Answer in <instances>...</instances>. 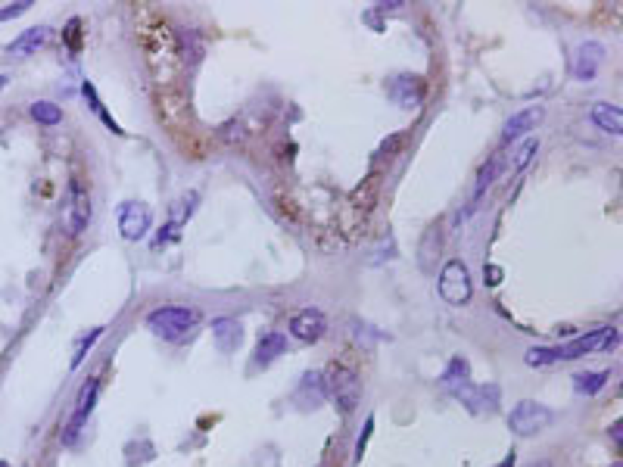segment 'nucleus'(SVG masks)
<instances>
[{
    "label": "nucleus",
    "mask_w": 623,
    "mask_h": 467,
    "mask_svg": "<svg viewBox=\"0 0 623 467\" xmlns=\"http://www.w3.org/2000/svg\"><path fill=\"white\" fill-rule=\"evenodd\" d=\"M614 343H617V330L614 327H595L583 337L570 339V343H564V346H552V349L540 346V349H530L524 355V361L530 364V368H542V364H554V361H574V359H579V355L611 349Z\"/></svg>",
    "instance_id": "obj_1"
},
{
    "label": "nucleus",
    "mask_w": 623,
    "mask_h": 467,
    "mask_svg": "<svg viewBox=\"0 0 623 467\" xmlns=\"http://www.w3.org/2000/svg\"><path fill=\"white\" fill-rule=\"evenodd\" d=\"M196 324H200V312L187 309V305H162V309H156V312H150V315H147V327L156 337L168 339V343L184 339Z\"/></svg>",
    "instance_id": "obj_2"
},
{
    "label": "nucleus",
    "mask_w": 623,
    "mask_h": 467,
    "mask_svg": "<svg viewBox=\"0 0 623 467\" xmlns=\"http://www.w3.org/2000/svg\"><path fill=\"white\" fill-rule=\"evenodd\" d=\"M437 290L449 305H467L474 296V284H471V271L462 259H449L440 271Z\"/></svg>",
    "instance_id": "obj_3"
},
{
    "label": "nucleus",
    "mask_w": 623,
    "mask_h": 467,
    "mask_svg": "<svg viewBox=\"0 0 623 467\" xmlns=\"http://www.w3.org/2000/svg\"><path fill=\"white\" fill-rule=\"evenodd\" d=\"M324 393H328L343 411H353L362 399V380L355 377V371L343 368V364H330L328 377H324Z\"/></svg>",
    "instance_id": "obj_4"
},
{
    "label": "nucleus",
    "mask_w": 623,
    "mask_h": 467,
    "mask_svg": "<svg viewBox=\"0 0 623 467\" xmlns=\"http://www.w3.org/2000/svg\"><path fill=\"white\" fill-rule=\"evenodd\" d=\"M552 421H554V411L545 409L542 402H533V399L517 402L508 414V427H511V433H517V436H533V433L549 427Z\"/></svg>",
    "instance_id": "obj_5"
},
{
    "label": "nucleus",
    "mask_w": 623,
    "mask_h": 467,
    "mask_svg": "<svg viewBox=\"0 0 623 467\" xmlns=\"http://www.w3.org/2000/svg\"><path fill=\"white\" fill-rule=\"evenodd\" d=\"M88 222H91V193L78 181H72L69 197H66V206H63V225L72 237H78L88 227Z\"/></svg>",
    "instance_id": "obj_6"
},
{
    "label": "nucleus",
    "mask_w": 623,
    "mask_h": 467,
    "mask_svg": "<svg viewBox=\"0 0 623 467\" xmlns=\"http://www.w3.org/2000/svg\"><path fill=\"white\" fill-rule=\"evenodd\" d=\"M455 399H462V405L467 411H474V414H492L499 409V386L496 384H483V386H477V384H465L462 389H455L452 393Z\"/></svg>",
    "instance_id": "obj_7"
},
{
    "label": "nucleus",
    "mask_w": 623,
    "mask_h": 467,
    "mask_svg": "<svg viewBox=\"0 0 623 467\" xmlns=\"http://www.w3.org/2000/svg\"><path fill=\"white\" fill-rule=\"evenodd\" d=\"M390 97L396 100L402 109H415L424 103V93H427V84H424L421 75H392L390 84H387Z\"/></svg>",
    "instance_id": "obj_8"
},
{
    "label": "nucleus",
    "mask_w": 623,
    "mask_h": 467,
    "mask_svg": "<svg viewBox=\"0 0 623 467\" xmlns=\"http://www.w3.org/2000/svg\"><path fill=\"white\" fill-rule=\"evenodd\" d=\"M150 206L147 202H125L122 209H118V231H122L125 240H141V237H147L150 231Z\"/></svg>",
    "instance_id": "obj_9"
},
{
    "label": "nucleus",
    "mask_w": 623,
    "mask_h": 467,
    "mask_svg": "<svg viewBox=\"0 0 623 467\" xmlns=\"http://www.w3.org/2000/svg\"><path fill=\"white\" fill-rule=\"evenodd\" d=\"M97 393H100V380L97 377H91V380H84V384H81L78 402H75V414H72V421L66 424V433H63V443L66 446L75 443V436H78L84 418H88V414L93 411V405H97Z\"/></svg>",
    "instance_id": "obj_10"
},
{
    "label": "nucleus",
    "mask_w": 623,
    "mask_h": 467,
    "mask_svg": "<svg viewBox=\"0 0 623 467\" xmlns=\"http://www.w3.org/2000/svg\"><path fill=\"white\" fill-rule=\"evenodd\" d=\"M324 330H328V318H324L321 309H300L293 318H290V334L296 339H303V343H318L324 337Z\"/></svg>",
    "instance_id": "obj_11"
},
{
    "label": "nucleus",
    "mask_w": 623,
    "mask_h": 467,
    "mask_svg": "<svg viewBox=\"0 0 623 467\" xmlns=\"http://www.w3.org/2000/svg\"><path fill=\"white\" fill-rule=\"evenodd\" d=\"M604 63V47L595 44V41H586V44L577 47L574 63H570V72H574L577 81H592L599 75V66Z\"/></svg>",
    "instance_id": "obj_12"
},
{
    "label": "nucleus",
    "mask_w": 623,
    "mask_h": 467,
    "mask_svg": "<svg viewBox=\"0 0 623 467\" xmlns=\"http://www.w3.org/2000/svg\"><path fill=\"white\" fill-rule=\"evenodd\" d=\"M542 122V106H530V109H520L517 116H511L505 122V128H502V140L511 143L517 138H524V134H530L536 125Z\"/></svg>",
    "instance_id": "obj_13"
},
{
    "label": "nucleus",
    "mask_w": 623,
    "mask_h": 467,
    "mask_svg": "<svg viewBox=\"0 0 623 467\" xmlns=\"http://www.w3.org/2000/svg\"><path fill=\"white\" fill-rule=\"evenodd\" d=\"M378 193H380V175L371 172L362 184L355 187L353 193H349V209H355L358 215L365 218V215H368V212L374 209V202H378Z\"/></svg>",
    "instance_id": "obj_14"
},
{
    "label": "nucleus",
    "mask_w": 623,
    "mask_h": 467,
    "mask_svg": "<svg viewBox=\"0 0 623 467\" xmlns=\"http://www.w3.org/2000/svg\"><path fill=\"white\" fill-rule=\"evenodd\" d=\"M212 337H216L218 352H234L243 339V327L237 318H216L212 321Z\"/></svg>",
    "instance_id": "obj_15"
},
{
    "label": "nucleus",
    "mask_w": 623,
    "mask_h": 467,
    "mask_svg": "<svg viewBox=\"0 0 623 467\" xmlns=\"http://www.w3.org/2000/svg\"><path fill=\"white\" fill-rule=\"evenodd\" d=\"M47 38H50V29H47V25H35V29L22 31V35L16 38L10 47H6V53L16 56V59L31 56V53H38V47H44V44H47Z\"/></svg>",
    "instance_id": "obj_16"
},
{
    "label": "nucleus",
    "mask_w": 623,
    "mask_h": 467,
    "mask_svg": "<svg viewBox=\"0 0 623 467\" xmlns=\"http://www.w3.org/2000/svg\"><path fill=\"white\" fill-rule=\"evenodd\" d=\"M324 399H328V393H324V377H321V374H315V371H309L303 377L300 389H296V402H300L303 409H318Z\"/></svg>",
    "instance_id": "obj_17"
},
{
    "label": "nucleus",
    "mask_w": 623,
    "mask_h": 467,
    "mask_svg": "<svg viewBox=\"0 0 623 467\" xmlns=\"http://www.w3.org/2000/svg\"><path fill=\"white\" fill-rule=\"evenodd\" d=\"M592 122L599 125L602 131L620 138V134H623V109L614 106V103H595L592 106Z\"/></svg>",
    "instance_id": "obj_18"
},
{
    "label": "nucleus",
    "mask_w": 623,
    "mask_h": 467,
    "mask_svg": "<svg viewBox=\"0 0 623 467\" xmlns=\"http://www.w3.org/2000/svg\"><path fill=\"white\" fill-rule=\"evenodd\" d=\"M440 384H442V389H446V393H455V389H462L465 384H471V364H467L465 359H452L449 368L442 371Z\"/></svg>",
    "instance_id": "obj_19"
},
{
    "label": "nucleus",
    "mask_w": 623,
    "mask_h": 467,
    "mask_svg": "<svg viewBox=\"0 0 623 467\" xmlns=\"http://www.w3.org/2000/svg\"><path fill=\"white\" fill-rule=\"evenodd\" d=\"M287 352V339L284 334H265L255 346V364H271L275 359Z\"/></svg>",
    "instance_id": "obj_20"
},
{
    "label": "nucleus",
    "mask_w": 623,
    "mask_h": 467,
    "mask_svg": "<svg viewBox=\"0 0 623 467\" xmlns=\"http://www.w3.org/2000/svg\"><path fill=\"white\" fill-rule=\"evenodd\" d=\"M611 371H583V374H574V389L579 396H595L599 389L608 384Z\"/></svg>",
    "instance_id": "obj_21"
},
{
    "label": "nucleus",
    "mask_w": 623,
    "mask_h": 467,
    "mask_svg": "<svg viewBox=\"0 0 623 467\" xmlns=\"http://www.w3.org/2000/svg\"><path fill=\"white\" fill-rule=\"evenodd\" d=\"M440 243H442V231H440V225L427 227V231H424V237H421V268H424V271H433L430 259H433V256H440Z\"/></svg>",
    "instance_id": "obj_22"
},
{
    "label": "nucleus",
    "mask_w": 623,
    "mask_h": 467,
    "mask_svg": "<svg viewBox=\"0 0 623 467\" xmlns=\"http://www.w3.org/2000/svg\"><path fill=\"white\" fill-rule=\"evenodd\" d=\"M31 118L41 125H59L63 122V109L56 103H50V100H35L31 103Z\"/></svg>",
    "instance_id": "obj_23"
},
{
    "label": "nucleus",
    "mask_w": 623,
    "mask_h": 467,
    "mask_svg": "<svg viewBox=\"0 0 623 467\" xmlns=\"http://www.w3.org/2000/svg\"><path fill=\"white\" fill-rule=\"evenodd\" d=\"M499 172H502V156H492L490 163H486V165L480 168V175H477L474 197H483V193L492 187V181H496V178H499Z\"/></svg>",
    "instance_id": "obj_24"
},
{
    "label": "nucleus",
    "mask_w": 623,
    "mask_h": 467,
    "mask_svg": "<svg viewBox=\"0 0 623 467\" xmlns=\"http://www.w3.org/2000/svg\"><path fill=\"white\" fill-rule=\"evenodd\" d=\"M103 337V327H91L88 334H78L75 337V349H72V368H78V364L84 361V355H88V349L97 339Z\"/></svg>",
    "instance_id": "obj_25"
},
{
    "label": "nucleus",
    "mask_w": 623,
    "mask_h": 467,
    "mask_svg": "<svg viewBox=\"0 0 623 467\" xmlns=\"http://www.w3.org/2000/svg\"><path fill=\"white\" fill-rule=\"evenodd\" d=\"M536 150H540V140H536V138H527V140L515 150V156H511V172H520V168H524V165L533 159Z\"/></svg>",
    "instance_id": "obj_26"
},
{
    "label": "nucleus",
    "mask_w": 623,
    "mask_h": 467,
    "mask_svg": "<svg viewBox=\"0 0 623 467\" xmlns=\"http://www.w3.org/2000/svg\"><path fill=\"white\" fill-rule=\"evenodd\" d=\"M63 38H66L72 53H78L81 50V19H69V25L63 29Z\"/></svg>",
    "instance_id": "obj_27"
},
{
    "label": "nucleus",
    "mask_w": 623,
    "mask_h": 467,
    "mask_svg": "<svg viewBox=\"0 0 623 467\" xmlns=\"http://www.w3.org/2000/svg\"><path fill=\"white\" fill-rule=\"evenodd\" d=\"M84 97H88V100H91V103H93V109H97V113H100V116H103V118H106V125H109V131H116V134H122V128H118V125H116V118H109V116L103 113V103H100V100H97V91H93V84H84Z\"/></svg>",
    "instance_id": "obj_28"
},
{
    "label": "nucleus",
    "mask_w": 623,
    "mask_h": 467,
    "mask_svg": "<svg viewBox=\"0 0 623 467\" xmlns=\"http://www.w3.org/2000/svg\"><path fill=\"white\" fill-rule=\"evenodd\" d=\"M371 433H374V418H368V421H365V430H362V436H358V443H355V461H362L365 446H368Z\"/></svg>",
    "instance_id": "obj_29"
},
{
    "label": "nucleus",
    "mask_w": 623,
    "mask_h": 467,
    "mask_svg": "<svg viewBox=\"0 0 623 467\" xmlns=\"http://www.w3.org/2000/svg\"><path fill=\"white\" fill-rule=\"evenodd\" d=\"M29 6H31V0H19V4H13V6H4V10H0V22L16 19V16L29 13Z\"/></svg>",
    "instance_id": "obj_30"
},
{
    "label": "nucleus",
    "mask_w": 623,
    "mask_h": 467,
    "mask_svg": "<svg viewBox=\"0 0 623 467\" xmlns=\"http://www.w3.org/2000/svg\"><path fill=\"white\" fill-rule=\"evenodd\" d=\"M402 143H405V134H392V138H387V140L380 143V156H392V153L402 147Z\"/></svg>",
    "instance_id": "obj_31"
},
{
    "label": "nucleus",
    "mask_w": 623,
    "mask_h": 467,
    "mask_svg": "<svg viewBox=\"0 0 623 467\" xmlns=\"http://www.w3.org/2000/svg\"><path fill=\"white\" fill-rule=\"evenodd\" d=\"M620 427H623L620 421H614V427H611V436H614V443H617V446H623V430Z\"/></svg>",
    "instance_id": "obj_32"
},
{
    "label": "nucleus",
    "mask_w": 623,
    "mask_h": 467,
    "mask_svg": "<svg viewBox=\"0 0 623 467\" xmlns=\"http://www.w3.org/2000/svg\"><path fill=\"white\" fill-rule=\"evenodd\" d=\"M486 274H490V277H486L490 284H499V280H502V271H499V268H492V265L486 268Z\"/></svg>",
    "instance_id": "obj_33"
},
{
    "label": "nucleus",
    "mask_w": 623,
    "mask_h": 467,
    "mask_svg": "<svg viewBox=\"0 0 623 467\" xmlns=\"http://www.w3.org/2000/svg\"><path fill=\"white\" fill-rule=\"evenodd\" d=\"M515 461H517V455H515V452H508V455L502 458V461H499L496 467H515Z\"/></svg>",
    "instance_id": "obj_34"
},
{
    "label": "nucleus",
    "mask_w": 623,
    "mask_h": 467,
    "mask_svg": "<svg viewBox=\"0 0 623 467\" xmlns=\"http://www.w3.org/2000/svg\"><path fill=\"white\" fill-rule=\"evenodd\" d=\"M527 467H552V461H533V464H527Z\"/></svg>",
    "instance_id": "obj_35"
},
{
    "label": "nucleus",
    "mask_w": 623,
    "mask_h": 467,
    "mask_svg": "<svg viewBox=\"0 0 623 467\" xmlns=\"http://www.w3.org/2000/svg\"><path fill=\"white\" fill-rule=\"evenodd\" d=\"M4 84H6V75H0V88H4Z\"/></svg>",
    "instance_id": "obj_36"
},
{
    "label": "nucleus",
    "mask_w": 623,
    "mask_h": 467,
    "mask_svg": "<svg viewBox=\"0 0 623 467\" xmlns=\"http://www.w3.org/2000/svg\"><path fill=\"white\" fill-rule=\"evenodd\" d=\"M0 467H10V464H6V461H0Z\"/></svg>",
    "instance_id": "obj_37"
},
{
    "label": "nucleus",
    "mask_w": 623,
    "mask_h": 467,
    "mask_svg": "<svg viewBox=\"0 0 623 467\" xmlns=\"http://www.w3.org/2000/svg\"><path fill=\"white\" fill-rule=\"evenodd\" d=\"M614 467H620V464H614Z\"/></svg>",
    "instance_id": "obj_38"
}]
</instances>
